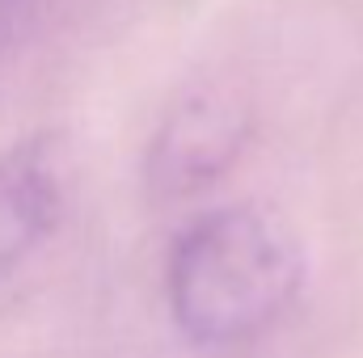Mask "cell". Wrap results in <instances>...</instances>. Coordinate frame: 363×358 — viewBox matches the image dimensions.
<instances>
[{"label":"cell","instance_id":"obj_1","mask_svg":"<svg viewBox=\"0 0 363 358\" xmlns=\"http://www.w3.org/2000/svg\"><path fill=\"white\" fill-rule=\"evenodd\" d=\"M304 287V249L267 207H220L186 224L165 258V304L186 346L233 354L262 342Z\"/></svg>","mask_w":363,"mask_h":358},{"label":"cell","instance_id":"obj_2","mask_svg":"<svg viewBox=\"0 0 363 358\" xmlns=\"http://www.w3.org/2000/svg\"><path fill=\"white\" fill-rule=\"evenodd\" d=\"M254 114L228 89H190L157 122L144 148V185L152 198L174 202L203 194L250 148Z\"/></svg>","mask_w":363,"mask_h":358},{"label":"cell","instance_id":"obj_3","mask_svg":"<svg viewBox=\"0 0 363 358\" xmlns=\"http://www.w3.org/2000/svg\"><path fill=\"white\" fill-rule=\"evenodd\" d=\"M64 219V165L51 135L0 152V278L21 266Z\"/></svg>","mask_w":363,"mask_h":358},{"label":"cell","instance_id":"obj_4","mask_svg":"<svg viewBox=\"0 0 363 358\" xmlns=\"http://www.w3.org/2000/svg\"><path fill=\"white\" fill-rule=\"evenodd\" d=\"M13 8H17V0H0V21H4V17H9Z\"/></svg>","mask_w":363,"mask_h":358}]
</instances>
